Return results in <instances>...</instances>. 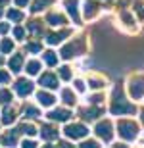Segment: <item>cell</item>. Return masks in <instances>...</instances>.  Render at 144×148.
<instances>
[{"instance_id":"21","label":"cell","mask_w":144,"mask_h":148,"mask_svg":"<svg viewBox=\"0 0 144 148\" xmlns=\"http://www.w3.org/2000/svg\"><path fill=\"white\" fill-rule=\"evenodd\" d=\"M42 58H44V62L48 64V66H56V64H58V54H54L52 50L44 52V54H42Z\"/></svg>"},{"instance_id":"6","label":"cell","mask_w":144,"mask_h":148,"mask_svg":"<svg viewBox=\"0 0 144 148\" xmlns=\"http://www.w3.org/2000/svg\"><path fill=\"white\" fill-rule=\"evenodd\" d=\"M96 135H98L100 138H104L106 143L111 140L113 131H111V123H110V121H100L98 125H96Z\"/></svg>"},{"instance_id":"12","label":"cell","mask_w":144,"mask_h":148,"mask_svg":"<svg viewBox=\"0 0 144 148\" xmlns=\"http://www.w3.org/2000/svg\"><path fill=\"white\" fill-rule=\"evenodd\" d=\"M37 100H39V104H42V106H52L56 102L54 96L48 94V92H44V90H40V92L37 94Z\"/></svg>"},{"instance_id":"29","label":"cell","mask_w":144,"mask_h":148,"mask_svg":"<svg viewBox=\"0 0 144 148\" xmlns=\"http://www.w3.org/2000/svg\"><path fill=\"white\" fill-rule=\"evenodd\" d=\"M21 133H25V135H35V127L31 125V123H23L21 125Z\"/></svg>"},{"instance_id":"11","label":"cell","mask_w":144,"mask_h":148,"mask_svg":"<svg viewBox=\"0 0 144 148\" xmlns=\"http://www.w3.org/2000/svg\"><path fill=\"white\" fill-rule=\"evenodd\" d=\"M21 66H23V56L21 54H14L12 60H10V69L14 73H17V71H21Z\"/></svg>"},{"instance_id":"41","label":"cell","mask_w":144,"mask_h":148,"mask_svg":"<svg viewBox=\"0 0 144 148\" xmlns=\"http://www.w3.org/2000/svg\"><path fill=\"white\" fill-rule=\"evenodd\" d=\"M42 148H54V146H50V144H46V146H42Z\"/></svg>"},{"instance_id":"15","label":"cell","mask_w":144,"mask_h":148,"mask_svg":"<svg viewBox=\"0 0 144 148\" xmlns=\"http://www.w3.org/2000/svg\"><path fill=\"white\" fill-rule=\"evenodd\" d=\"M48 23L50 25H58V27H61V25H63V23H66V17L61 16V14H50L48 16Z\"/></svg>"},{"instance_id":"1","label":"cell","mask_w":144,"mask_h":148,"mask_svg":"<svg viewBox=\"0 0 144 148\" xmlns=\"http://www.w3.org/2000/svg\"><path fill=\"white\" fill-rule=\"evenodd\" d=\"M136 108L133 104H129L127 100L123 98V94L119 88H115V94H113V100H111V114L115 115H125V114H134Z\"/></svg>"},{"instance_id":"25","label":"cell","mask_w":144,"mask_h":148,"mask_svg":"<svg viewBox=\"0 0 144 148\" xmlns=\"http://www.w3.org/2000/svg\"><path fill=\"white\" fill-rule=\"evenodd\" d=\"M10 100H12V92L6 90V88H2L0 90V104H10Z\"/></svg>"},{"instance_id":"33","label":"cell","mask_w":144,"mask_h":148,"mask_svg":"<svg viewBox=\"0 0 144 148\" xmlns=\"http://www.w3.org/2000/svg\"><path fill=\"white\" fill-rule=\"evenodd\" d=\"M27 50H29V52H39V50H40V44H37V42H31V44L27 46Z\"/></svg>"},{"instance_id":"4","label":"cell","mask_w":144,"mask_h":148,"mask_svg":"<svg viewBox=\"0 0 144 148\" xmlns=\"http://www.w3.org/2000/svg\"><path fill=\"white\" fill-rule=\"evenodd\" d=\"M85 48V42L81 40V38H75V42H69L63 46V50H61V58H66V60H69L71 56H77L81 54Z\"/></svg>"},{"instance_id":"31","label":"cell","mask_w":144,"mask_h":148,"mask_svg":"<svg viewBox=\"0 0 144 148\" xmlns=\"http://www.w3.org/2000/svg\"><path fill=\"white\" fill-rule=\"evenodd\" d=\"M14 35H16L17 40H23V37H25V33H23L21 27H16V29H14Z\"/></svg>"},{"instance_id":"37","label":"cell","mask_w":144,"mask_h":148,"mask_svg":"<svg viewBox=\"0 0 144 148\" xmlns=\"http://www.w3.org/2000/svg\"><path fill=\"white\" fill-rule=\"evenodd\" d=\"M8 29H10V25H8V23H0V33H6Z\"/></svg>"},{"instance_id":"24","label":"cell","mask_w":144,"mask_h":148,"mask_svg":"<svg viewBox=\"0 0 144 148\" xmlns=\"http://www.w3.org/2000/svg\"><path fill=\"white\" fill-rule=\"evenodd\" d=\"M14 119H16V112H14V110H4V117H2V123L10 125V123H14Z\"/></svg>"},{"instance_id":"10","label":"cell","mask_w":144,"mask_h":148,"mask_svg":"<svg viewBox=\"0 0 144 148\" xmlns=\"http://www.w3.org/2000/svg\"><path fill=\"white\" fill-rule=\"evenodd\" d=\"M66 8H67V14L75 19V23H79V14H77L79 2H77V0H66Z\"/></svg>"},{"instance_id":"34","label":"cell","mask_w":144,"mask_h":148,"mask_svg":"<svg viewBox=\"0 0 144 148\" xmlns=\"http://www.w3.org/2000/svg\"><path fill=\"white\" fill-rule=\"evenodd\" d=\"M75 88H77L79 92H83V90H85V83L81 81V79H77V81H75Z\"/></svg>"},{"instance_id":"26","label":"cell","mask_w":144,"mask_h":148,"mask_svg":"<svg viewBox=\"0 0 144 148\" xmlns=\"http://www.w3.org/2000/svg\"><path fill=\"white\" fill-rule=\"evenodd\" d=\"M8 17H10L12 21H21V19H23V14L19 10H10V12H8Z\"/></svg>"},{"instance_id":"44","label":"cell","mask_w":144,"mask_h":148,"mask_svg":"<svg viewBox=\"0 0 144 148\" xmlns=\"http://www.w3.org/2000/svg\"><path fill=\"white\" fill-rule=\"evenodd\" d=\"M0 66H2V58H0Z\"/></svg>"},{"instance_id":"7","label":"cell","mask_w":144,"mask_h":148,"mask_svg":"<svg viewBox=\"0 0 144 148\" xmlns=\"http://www.w3.org/2000/svg\"><path fill=\"white\" fill-rule=\"evenodd\" d=\"M16 92L21 96V98H25V96H29V94L33 92V83L27 81V79H19V81H16Z\"/></svg>"},{"instance_id":"13","label":"cell","mask_w":144,"mask_h":148,"mask_svg":"<svg viewBox=\"0 0 144 148\" xmlns=\"http://www.w3.org/2000/svg\"><path fill=\"white\" fill-rule=\"evenodd\" d=\"M67 35H69V31H60V33H52V35H48V38H46V40H48L50 44H58V42H61V40H63V38H66Z\"/></svg>"},{"instance_id":"9","label":"cell","mask_w":144,"mask_h":148,"mask_svg":"<svg viewBox=\"0 0 144 148\" xmlns=\"http://www.w3.org/2000/svg\"><path fill=\"white\" fill-rule=\"evenodd\" d=\"M69 112L67 110H52L48 114V119H52V121H67L69 119Z\"/></svg>"},{"instance_id":"20","label":"cell","mask_w":144,"mask_h":148,"mask_svg":"<svg viewBox=\"0 0 144 148\" xmlns=\"http://www.w3.org/2000/svg\"><path fill=\"white\" fill-rule=\"evenodd\" d=\"M54 0H35L33 2V8H31V12H40V10H44L48 4H52Z\"/></svg>"},{"instance_id":"30","label":"cell","mask_w":144,"mask_h":148,"mask_svg":"<svg viewBox=\"0 0 144 148\" xmlns=\"http://www.w3.org/2000/svg\"><path fill=\"white\" fill-rule=\"evenodd\" d=\"M81 148H100V146H98L96 140H85V143L81 144Z\"/></svg>"},{"instance_id":"28","label":"cell","mask_w":144,"mask_h":148,"mask_svg":"<svg viewBox=\"0 0 144 148\" xmlns=\"http://www.w3.org/2000/svg\"><path fill=\"white\" fill-rule=\"evenodd\" d=\"M29 114V117H39V110L35 108V106H25V115Z\"/></svg>"},{"instance_id":"2","label":"cell","mask_w":144,"mask_h":148,"mask_svg":"<svg viewBox=\"0 0 144 148\" xmlns=\"http://www.w3.org/2000/svg\"><path fill=\"white\" fill-rule=\"evenodd\" d=\"M117 133H119V137H123L125 140H133V138H136V135H139V125L131 119H121L117 123Z\"/></svg>"},{"instance_id":"27","label":"cell","mask_w":144,"mask_h":148,"mask_svg":"<svg viewBox=\"0 0 144 148\" xmlns=\"http://www.w3.org/2000/svg\"><path fill=\"white\" fill-rule=\"evenodd\" d=\"M58 73H60V77H61V79H66V81H69V79H71V71H69V67H67V66L60 67V69H58Z\"/></svg>"},{"instance_id":"45","label":"cell","mask_w":144,"mask_h":148,"mask_svg":"<svg viewBox=\"0 0 144 148\" xmlns=\"http://www.w3.org/2000/svg\"><path fill=\"white\" fill-rule=\"evenodd\" d=\"M0 2H6V0H0Z\"/></svg>"},{"instance_id":"17","label":"cell","mask_w":144,"mask_h":148,"mask_svg":"<svg viewBox=\"0 0 144 148\" xmlns=\"http://www.w3.org/2000/svg\"><path fill=\"white\" fill-rule=\"evenodd\" d=\"M42 137H44L46 140H52V138H56V137H58V131H56V127L44 125V127H42Z\"/></svg>"},{"instance_id":"5","label":"cell","mask_w":144,"mask_h":148,"mask_svg":"<svg viewBox=\"0 0 144 148\" xmlns=\"http://www.w3.org/2000/svg\"><path fill=\"white\" fill-rule=\"evenodd\" d=\"M66 135L69 138H83L89 135V129L83 125V123H69L66 127Z\"/></svg>"},{"instance_id":"8","label":"cell","mask_w":144,"mask_h":148,"mask_svg":"<svg viewBox=\"0 0 144 148\" xmlns=\"http://www.w3.org/2000/svg\"><path fill=\"white\" fill-rule=\"evenodd\" d=\"M40 85L46 88H58V77L54 73H42L40 75Z\"/></svg>"},{"instance_id":"22","label":"cell","mask_w":144,"mask_h":148,"mask_svg":"<svg viewBox=\"0 0 144 148\" xmlns=\"http://www.w3.org/2000/svg\"><path fill=\"white\" fill-rule=\"evenodd\" d=\"M12 50H14V42H12L10 38H4V40L0 42V52H2V54H8Z\"/></svg>"},{"instance_id":"38","label":"cell","mask_w":144,"mask_h":148,"mask_svg":"<svg viewBox=\"0 0 144 148\" xmlns=\"http://www.w3.org/2000/svg\"><path fill=\"white\" fill-rule=\"evenodd\" d=\"M27 2H29V0H16V4L19 6V8H23V6L27 4Z\"/></svg>"},{"instance_id":"16","label":"cell","mask_w":144,"mask_h":148,"mask_svg":"<svg viewBox=\"0 0 144 148\" xmlns=\"http://www.w3.org/2000/svg\"><path fill=\"white\" fill-rule=\"evenodd\" d=\"M0 143L6 144V146H14V144L17 143V135H16V131H14V133L8 131V133L4 135V137H2V140H0Z\"/></svg>"},{"instance_id":"18","label":"cell","mask_w":144,"mask_h":148,"mask_svg":"<svg viewBox=\"0 0 144 148\" xmlns=\"http://www.w3.org/2000/svg\"><path fill=\"white\" fill-rule=\"evenodd\" d=\"M40 62H37V60H31V62H27V73L29 75H37V73L40 71Z\"/></svg>"},{"instance_id":"23","label":"cell","mask_w":144,"mask_h":148,"mask_svg":"<svg viewBox=\"0 0 144 148\" xmlns=\"http://www.w3.org/2000/svg\"><path fill=\"white\" fill-rule=\"evenodd\" d=\"M81 114H83L85 119L92 121V119H96V117H98V114H102V110H83Z\"/></svg>"},{"instance_id":"40","label":"cell","mask_w":144,"mask_h":148,"mask_svg":"<svg viewBox=\"0 0 144 148\" xmlns=\"http://www.w3.org/2000/svg\"><path fill=\"white\" fill-rule=\"evenodd\" d=\"M111 148H127V146H125V144H113Z\"/></svg>"},{"instance_id":"32","label":"cell","mask_w":144,"mask_h":148,"mask_svg":"<svg viewBox=\"0 0 144 148\" xmlns=\"http://www.w3.org/2000/svg\"><path fill=\"white\" fill-rule=\"evenodd\" d=\"M8 81H10V75L6 71H0V85H6Z\"/></svg>"},{"instance_id":"43","label":"cell","mask_w":144,"mask_h":148,"mask_svg":"<svg viewBox=\"0 0 144 148\" xmlns=\"http://www.w3.org/2000/svg\"><path fill=\"white\" fill-rule=\"evenodd\" d=\"M0 16H2V8H0Z\"/></svg>"},{"instance_id":"36","label":"cell","mask_w":144,"mask_h":148,"mask_svg":"<svg viewBox=\"0 0 144 148\" xmlns=\"http://www.w3.org/2000/svg\"><path fill=\"white\" fill-rule=\"evenodd\" d=\"M21 146H23V148H37V144H35L33 140H23Z\"/></svg>"},{"instance_id":"19","label":"cell","mask_w":144,"mask_h":148,"mask_svg":"<svg viewBox=\"0 0 144 148\" xmlns=\"http://www.w3.org/2000/svg\"><path fill=\"white\" fill-rule=\"evenodd\" d=\"M61 98H63V102L69 104V106L75 104V94H73L69 88H63V90H61Z\"/></svg>"},{"instance_id":"14","label":"cell","mask_w":144,"mask_h":148,"mask_svg":"<svg viewBox=\"0 0 144 148\" xmlns=\"http://www.w3.org/2000/svg\"><path fill=\"white\" fill-rule=\"evenodd\" d=\"M98 2H92V0H89L87 4H85V16L87 17H94V14L98 12Z\"/></svg>"},{"instance_id":"3","label":"cell","mask_w":144,"mask_h":148,"mask_svg":"<svg viewBox=\"0 0 144 148\" xmlns=\"http://www.w3.org/2000/svg\"><path fill=\"white\" fill-rule=\"evenodd\" d=\"M129 94L134 100H139L144 96V77L142 75L131 77V81H129Z\"/></svg>"},{"instance_id":"39","label":"cell","mask_w":144,"mask_h":148,"mask_svg":"<svg viewBox=\"0 0 144 148\" xmlns=\"http://www.w3.org/2000/svg\"><path fill=\"white\" fill-rule=\"evenodd\" d=\"M60 148H73L71 144H67V143H63V144H60Z\"/></svg>"},{"instance_id":"42","label":"cell","mask_w":144,"mask_h":148,"mask_svg":"<svg viewBox=\"0 0 144 148\" xmlns=\"http://www.w3.org/2000/svg\"><path fill=\"white\" fill-rule=\"evenodd\" d=\"M142 121H144V112H142Z\"/></svg>"},{"instance_id":"35","label":"cell","mask_w":144,"mask_h":148,"mask_svg":"<svg viewBox=\"0 0 144 148\" xmlns=\"http://www.w3.org/2000/svg\"><path fill=\"white\" fill-rule=\"evenodd\" d=\"M102 85H104V81H98V79H94V81H90V87H92V88H100Z\"/></svg>"}]
</instances>
